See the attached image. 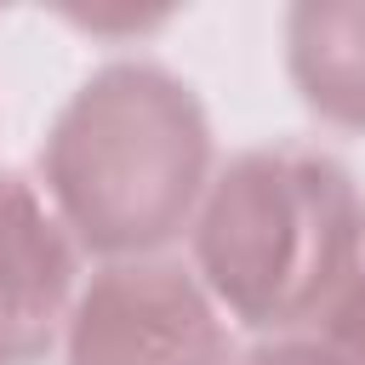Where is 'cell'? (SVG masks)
<instances>
[{"instance_id":"obj_1","label":"cell","mask_w":365,"mask_h":365,"mask_svg":"<svg viewBox=\"0 0 365 365\" xmlns=\"http://www.w3.org/2000/svg\"><path fill=\"white\" fill-rule=\"evenodd\" d=\"M40 171L86 251L143 257L188 228L211 182V125L171 68L108 63L51 120Z\"/></svg>"},{"instance_id":"obj_2","label":"cell","mask_w":365,"mask_h":365,"mask_svg":"<svg viewBox=\"0 0 365 365\" xmlns=\"http://www.w3.org/2000/svg\"><path fill=\"white\" fill-rule=\"evenodd\" d=\"M194 257L211 297L257 331L331 314L365 257V200L319 148H251L211 182Z\"/></svg>"},{"instance_id":"obj_3","label":"cell","mask_w":365,"mask_h":365,"mask_svg":"<svg viewBox=\"0 0 365 365\" xmlns=\"http://www.w3.org/2000/svg\"><path fill=\"white\" fill-rule=\"evenodd\" d=\"M68 365H228V331L182 268L114 262L68 308Z\"/></svg>"},{"instance_id":"obj_4","label":"cell","mask_w":365,"mask_h":365,"mask_svg":"<svg viewBox=\"0 0 365 365\" xmlns=\"http://www.w3.org/2000/svg\"><path fill=\"white\" fill-rule=\"evenodd\" d=\"M74 291V251L46 217L40 194L0 171V365L51 354Z\"/></svg>"},{"instance_id":"obj_5","label":"cell","mask_w":365,"mask_h":365,"mask_svg":"<svg viewBox=\"0 0 365 365\" xmlns=\"http://www.w3.org/2000/svg\"><path fill=\"white\" fill-rule=\"evenodd\" d=\"M285 63L302 103L342 131H365V0H302L285 17Z\"/></svg>"},{"instance_id":"obj_6","label":"cell","mask_w":365,"mask_h":365,"mask_svg":"<svg viewBox=\"0 0 365 365\" xmlns=\"http://www.w3.org/2000/svg\"><path fill=\"white\" fill-rule=\"evenodd\" d=\"M331 348H342L354 365H365V257L354 268V279L342 285V297L331 302V331H325Z\"/></svg>"},{"instance_id":"obj_7","label":"cell","mask_w":365,"mask_h":365,"mask_svg":"<svg viewBox=\"0 0 365 365\" xmlns=\"http://www.w3.org/2000/svg\"><path fill=\"white\" fill-rule=\"evenodd\" d=\"M245 365H354L342 348H331V342H308V336H291V342H268V348H257Z\"/></svg>"}]
</instances>
